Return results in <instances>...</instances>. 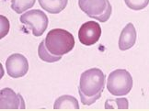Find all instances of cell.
Wrapping results in <instances>:
<instances>
[{"mask_svg": "<svg viewBox=\"0 0 149 111\" xmlns=\"http://www.w3.org/2000/svg\"><path fill=\"white\" fill-rule=\"evenodd\" d=\"M105 87V74L99 68H91L85 71L80 76L78 93L81 102L86 106L94 104Z\"/></svg>", "mask_w": 149, "mask_h": 111, "instance_id": "cell-1", "label": "cell"}, {"mask_svg": "<svg viewBox=\"0 0 149 111\" xmlns=\"http://www.w3.org/2000/svg\"><path fill=\"white\" fill-rule=\"evenodd\" d=\"M44 42L48 51L55 56L65 55L74 47V36L63 28H54L50 31Z\"/></svg>", "mask_w": 149, "mask_h": 111, "instance_id": "cell-2", "label": "cell"}, {"mask_svg": "<svg viewBox=\"0 0 149 111\" xmlns=\"http://www.w3.org/2000/svg\"><path fill=\"white\" fill-rule=\"evenodd\" d=\"M133 77L124 69H117L110 74L107 80V89L111 95L123 96L128 95L133 88Z\"/></svg>", "mask_w": 149, "mask_h": 111, "instance_id": "cell-3", "label": "cell"}, {"mask_svg": "<svg viewBox=\"0 0 149 111\" xmlns=\"http://www.w3.org/2000/svg\"><path fill=\"white\" fill-rule=\"evenodd\" d=\"M78 6L89 17L100 22L109 20L112 11L109 0H78Z\"/></svg>", "mask_w": 149, "mask_h": 111, "instance_id": "cell-4", "label": "cell"}, {"mask_svg": "<svg viewBox=\"0 0 149 111\" xmlns=\"http://www.w3.org/2000/svg\"><path fill=\"white\" fill-rule=\"evenodd\" d=\"M20 22L28 26L34 36L40 37L46 31L49 20L43 11L32 9L25 12L20 17Z\"/></svg>", "mask_w": 149, "mask_h": 111, "instance_id": "cell-5", "label": "cell"}, {"mask_svg": "<svg viewBox=\"0 0 149 111\" xmlns=\"http://www.w3.org/2000/svg\"><path fill=\"white\" fill-rule=\"evenodd\" d=\"M101 36V28L96 21H88L80 27L78 31L79 42L83 45L91 46L99 42Z\"/></svg>", "mask_w": 149, "mask_h": 111, "instance_id": "cell-6", "label": "cell"}, {"mask_svg": "<svg viewBox=\"0 0 149 111\" xmlns=\"http://www.w3.org/2000/svg\"><path fill=\"white\" fill-rule=\"evenodd\" d=\"M6 68L10 77L19 78L28 73L29 62L24 55L14 53L8 58L6 62Z\"/></svg>", "mask_w": 149, "mask_h": 111, "instance_id": "cell-7", "label": "cell"}, {"mask_svg": "<svg viewBox=\"0 0 149 111\" xmlns=\"http://www.w3.org/2000/svg\"><path fill=\"white\" fill-rule=\"evenodd\" d=\"M0 108L1 109H24L25 102L19 94L10 88H4L0 92Z\"/></svg>", "mask_w": 149, "mask_h": 111, "instance_id": "cell-8", "label": "cell"}, {"mask_svg": "<svg viewBox=\"0 0 149 111\" xmlns=\"http://www.w3.org/2000/svg\"><path fill=\"white\" fill-rule=\"evenodd\" d=\"M136 31L133 23H128L122 31L119 39V48L121 51H127L135 44Z\"/></svg>", "mask_w": 149, "mask_h": 111, "instance_id": "cell-9", "label": "cell"}, {"mask_svg": "<svg viewBox=\"0 0 149 111\" xmlns=\"http://www.w3.org/2000/svg\"><path fill=\"white\" fill-rule=\"evenodd\" d=\"M40 6L51 14H58L67 6L68 0H38Z\"/></svg>", "mask_w": 149, "mask_h": 111, "instance_id": "cell-10", "label": "cell"}, {"mask_svg": "<svg viewBox=\"0 0 149 111\" xmlns=\"http://www.w3.org/2000/svg\"><path fill=\"white\" fill-rule=\"evenodd\" d=\"M54 109H79V105L72 96H62L55 100L54 105Z\"/></svg>", "mask_w": 149, "mask_h": 111, "instance_id": "cell-11", "label": "cell"}, {"mask_svg": "<svg viewBox=\"0 0 149 111\" xmlns=\"http://www.w3.org/2000/svg\"><path fill=\"white\" fill-rule=\"evenodd\" d=\"M38 55L40 57V59L42 60L43 62H58L62 59V56H55L51 53V52L48 51V49L46 48V46H45L44 40H42L39 45Z\"/></svg>", "mask_w": 149, "mask_h": 111, "instance_id": "cell-12", "label": "cell"}, {"mask_svg": "<svg viewBox=\"0 0 149 111\" xmlns=\"http://www.w3.org/2000/svg\"><path fill=\"white\" fill-rule=\"evenodd\" d=\"M36 0H11V8L16 13L21 14L26 10L31 8Z\"/></svg>", "mask_w": 149, "mask_h": 111, "instance_id": "cell-13", "label": "cell"}, {"mask_svg": "<svg viewBox=\"0 0 149 111\" xmlns=\"http://www.w3.org/2000/svg\"><path fill=\"white\" fill-rule=\"evenodd\" d=\"M126 6L133 10H142L147 7L149 0H124Z\"/></svg>", "mask_w": 149, "mask_h": 111, "instance_id": "cell-14", "label": "cell"}]
</instances>
